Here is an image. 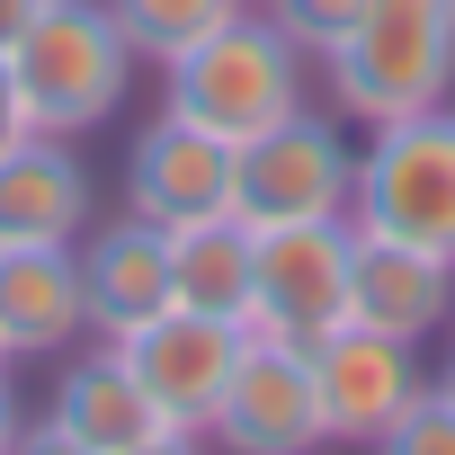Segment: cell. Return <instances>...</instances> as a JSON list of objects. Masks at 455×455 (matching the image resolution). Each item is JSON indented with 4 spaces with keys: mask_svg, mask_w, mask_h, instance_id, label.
Listing matches in <instances>:
<instances>
[{
    "mask_svg": "<svg viewBox=\"0 0 455 455\" xmlns=\"http://www.w3.org/2000/svg\"><path fill=\"white\" fill-rule=\"evenodd\" d=\"M161 108L242 152V143H259L268 125H286L295 108H313V54H304L268 10H242L233 28H214L196 54H179V63L161 72Z\"/></svg>",
    "mask_w": 455,
    "mask_h": 455,
    "instance_id": "6da1fadb",
    "label": "cell"
},
{
    "mask_svg": "<svg viewBox=\"0 0 455 455\" xmlns=\"http://www.w3.org/2000/svg\"><path fill=\"white\" fill-rule=\"evenodd\" d=\"M331 108L348 125H393L455 99V0H366L357 28L322 54Z\"/></svg>",
    "mask_w": 455,
    "mask_h": 455,
    "instance_id": "7a4b0ae2",
    "label": "cell"
},
{
    "mask_svg": "<svg viewBox=\"0 0 455 455\" xmlns=\"http://www.w3.org/2000/svg\"><path fill=\"white\" fill-rule=\"evenodd\" d=\"M10 72H19L28 125L81 143V134L116 125V108L134 90V45L108 0H45L28 19V36L10 45Z\"/></svg>",
    "mask_w": 455,
    "mask_h": 455,
    "instance_id": "3957f363",
    "label": "cell"
},
{
    "mask_svg": "<svg viewBox=\"0 0 455 455\" xmlns=\"http://www.w3.org/2000/svg\"><path fill=\"white\" fill-rule=\"evenodd\" d=\"M348 223L455 259V99L419 108V116H393V125H366Z\"/></svg>",
    "mask_w": 455,
    "mask_h": 455,
    "instance_id": "277c9868",
    "label": "cell"
},
{
    "mask_svg": "<svg viewBox=\"0 0 455 455\" xmlns=\"http://www.w3.org/2000/svg\"><path fill=\"white\" fill-rule=\"evenodd\" d=\"M348 196H357V143H348L339 116L295 108L286 125H268L259 143L233 152V214L251 223V233L348 214Z\"/></svg>",
    "mask_w": 455,
    "mask_h": 455,
    "instance_id": "5b68a950",
    "label": "cell"
},
{
    "mask_svg": "<svg viewBox=\"0 0 455 455\" xmlns=\"http://www.w3.org/2000/svg\"><path fill=\"white\" fill-rule=\"evenodd\" d=\"M348 242H357V223H348V214L277 223V233H259L242 331L286 339V348H313L322 331H339V322H348Z\"/></svg>",
    "mask_w": 455,
    "mask_h": 455,
    "instance_id": "8992f818",
    "label": "cell"
},
{
    "mask_svg": "<svg viewBox=\"0 0 455 455\" xmlns=\"http://www.w3.org/2000/svg\"><path fill=\"white\" fill-rule=\"evenodd\" d=\"M313 393H322V428L339 437V446H375L419 393H428V366H419V348L411 339H384V331H366V322H339V331H322L313 348Z\"/></svg>",
    "mask_w": 455,
    "mask_h": 455,
    "instance_id": "52a82bcc",
    "label": "cell"
},
{
    "mask_svg": "<svg viewBox=\"0 0 455 455\" xmlns=\"http://www.w3.org/2000/svg\"><path fill=\"white\" fill-rule=\"evenodd\" d=\"M242 322H214V313H188V304H170V313H152L134 339H116L125 348V366H134V384L152 393V411L170 419V428H214V411H223V384H233V366H242Z\"/></svg>",
    "mask_w": 455,
    "mask_h": 455,
    "instance_id": "ba28073f",
    "label": "cell"
},
{
    "mask_svg": "<svg viewBox=\"0 0 455 455\" xmlns=\"http://www.w3.org/2000/svg\"><path fill=\"white\" fill-rule=\"evenodd\" d=\"M205 437H223L233 455H313V446H331L322 393H313V357L251 331L233 384H223V411H214Z\"/></svg>",
    "mask_w": 455,
    "mask_h": 455,
    "instance_id": "9c48e42d",
    "label": "cell"
},
{
    "mask_svg": "<svg viewBox=\"0 0 455 455\" xmlns=\"http://www.w3.org/2000/svg\"><path fill=\"white\" fill-rule=\"evenodd\" d=\"M125 214L161 223V233L205 223V214H233V143H214L205 125L161 108L134 134V152H125Z\"/></svg>",
    "mask_w": 455,
    "mask_h": 455,
    "instance_id": "30bf717a",
    "label": "cell"
},
{
    "mask_svg": "<svg viewBox=\"0 0 455 455\" xmlns=\"http://www.w3.org/2000/svg\"><path fill=\"white\" fill-rule=\"evenodd\" d=\"M348 322L384 331V339H437L455 322V259L393 242V233H357L348 242Z\"/></svg>",
    "mask_w": 455,
    "mask_h": 455,
    "instance_id": "8fae6325",
    "label": "cell"
},
{
    "mask_svg": "<svg viewBox=\"0 0 455 455\" xmlns=\"http://www.w3.org/2000/svg\"><path fill=\"white\" fill-rule=\"evenodd\" d=\"M90 214H99V179L63 134H19L0 152V251L81 242Z\"/></svg>",
    "mask_w": 455,
    "mask_h": 455,
    "instance_id": "7c38bea8",
    "label": "cell"
},
{
    "mask_svg": "<svg viewBox=\"0 0 455 455\" xmlns=\"http://www.w3.org/2000/svg\"><path fill=\"white\" fill-rule=\"evenodd\" d=\"M81 259V304H90V331L99 339H134L152 313H170V233L143 214H116V223H90L72 242Z\"/></svg>",
    "mask_w": 455,
    "mask_h": 455,
    "instance_id": "4fadbf2b",
    "label": "cell"
},
{
    "mask_svg": "<svg viewBox=\"0 0 455 455\" xmlns=\"http://www.w3.org/2000/svg\"><path fill=\"white\" fill-rule=\"evenodd\" d=\"M90 339V304H81V259L72 242L45 251H0V357H72Z\"/></svg>",
    "mask_w": 455,
    "mask_h": 455,
    "instance_id": "5bb4252c",
    "label": "cell"
},
{
    "mask_svg": "<svg viewBox=\"0 0 455 455\" xmlns=\"http://www.w3.org/2000/svg\"><path fill=\"white\" fill-rule=\"evenodd\" d=\"M45 419H63L81 446H99V455H125V446H143V437H161L170 419L152 411V393L134 384V366H125V348L116 339H99L90 357H72L63 375H54V402H45Z\"/></svg>",
    "mask_w": 455,
    "mask_h": 455,
    "instance_id": "9a60e30c",
    "label": "cell"
},
{
    "mask_svg": "<svg viewBox=\"0 0 455 455\" xmlns=\"http://www.w3.org/2000/svg\"><path fill=\"white\" fill-rule=\"evenodd\" d=\"M251 251H259V233H251L242 214L179 223V233H170V295H179L188 313L242 322V313H251Z\"/></svg>",
    "mask_w": 455,
    "mask_h": 455,
    "instance_id": "2e32d148",
    "label": "cell"
},
{
    "mask_svg": "<svg viewBox=\"0 0 455 455\" xmlns=\"http://www.w3.org/2000/svg\"><path fill=\"white\" fill-rule=\"evenodd\" d=\"M116 10V28H125V45H134V63H179V54H196L214 28H233L251 0H108Z\"/></svg>",
    "mask_w": 455,
    "mask_h": 455,
    "instance_id": "e0dca14e",
    "label": "cell"
},
{
    "mask_svg": "<svg viewBox=\"0 0 455 455\" xmlns=\"http://www.w3.org/2000/svg\"><path fill=\"white\" fill-rule=\"evenodd\" d=\"M375 455H455V402L428 384V393H419V402L375 437Z\"/></svg>",
    "mask_w": 455,
    "mask_h": 455,
    "instance_id": "ac0fdd59",
    "label": "cell"
},
{
    "mask_svg": "<svg viewBox=\"0 0 455 455\" xmlns=\"http://www.w3.org/2000/svg\"><path fill=\"white\" fill-rule=\"evenodd\" d=\"M357 10H366V0H268V19H277V28L313 54V63H322V54L357 28Z\"/></svg>",
    "mask_w": 455,
    "mask_h": 455,
    "instance_id": "d6986e66",
    "label": "cell"
},
{
    "mask_svg": "<svg viewBox=\"0 0 455 455\" xmlns=\"http://www.w3.org/2000/svg\"><path fill=\"white\" fill-rule=\"evenodd\" d=\"M10 455H99V446H81L63 419H28V428L10 437Z\"/></svg>",
    "mask_w": 455,
    "mask_h": 455,
    "instance_id": "ffe728a7",
    "label": "cell"
},
{
    "mask_svg": "<svg viewBox=\"0 0 455 455\" xmlns=\"http://www.w3.org/2000/svg\"><path fill=\"white\" fill-rule=\"evenodd\" d=\"M19 134H36V125H28V99H19V72H10V54H0V152H10Z\"/></svg>",
    "mask_w": 455,
    "mask_h": 455,
    "instance_id": "44dd1931",
    "label": "cell"
},
{
    "mask_svg": "<svg viewBox=\"0 0 455 455\" xmlns=\"http://www.w3.org/2000/svg\"><path fill=\"white\" fill-rule=\"evenodd\" d=\"M125 455H205V437H196V428H161V437H143V446H125Z\"/></svg>",
    "mask_w": 455,
    "mask_h": 455,
    "instance_id": "7402d4cb",
    "label": "cell"
},
{
    "mask_svg": "<svg viewBox=\"0 0 455 455\" xmlns=\"http://www.w3.org/2000/svg\"><path fill=\"white\" fill-rule=\"evenodd\" d=\"M36 10H45V0H0V54L28 36V19H36Z\"/></svg>",
    "mask_w": 455,
    "mask_h": 455,
    "instance_id": "603a6c76",
    "label": "cell"
},
{
    "mask_svg": "<svg viewBox=\"0 0 455 455\" xmlns=\"http://www.w3.org/2000/svg\"><path fill=\"white\" fill-rule=\"evenodd\" d=\"M28 428V411H19V384H10V366H0V455H10V437Z\"/></svg>",
    "mask_w": 455,
    "mask_h": 455,
    "instance_id": "cb8c5ba5",
    "label": "cell"
},
{
    "mask_svg": "<svg viewBox=\"0 0 455 455\" xmlns=\"http://www.w3.org/2000/svg\"><path fill=\"white\" fill-rule=\"evenodd\" d=\"M428 384H437V393H446V402H455V348H446V366H437V375H428Z\"/></svg>",
    "mask_w": 455,
    "mask_h": 455,
    "instance_id": "d4e9b609",
    "label": "cell"
},
{
    "mask_svg": "<svg viewBox=\"0 0 455 455\" xmlns=\"http://www.w3.org/2000/svg\"><path fill=\"white\" fill-rule=\"evenodd\" d=\"M0 366H10V357H0Z\"/></svg>",
    "mask_w": 455,
    "mask_h": 455,
    "instance_id": "484cf974",
    "label": "cell"
}]
</instances>
